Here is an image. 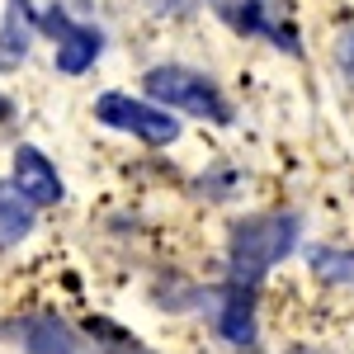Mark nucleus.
<instances>
[{
    "mask_svg": "<svg viewBox=\"0 0 354 354\" xmlns=\"http://www.w3.org/2000/svg\"><path fill=\"white\" fill-rule=\"evenodd\" d=\"M340 66H345V76L354 81V28L340 38Z\"/></svg>",
    "mask_w": 354,
    "mask_h": 354,
    "instance_id": "nucleus-12",
    "label": "nucleus"
},
{
    "mask_svg": "<svg viewBox=\"0 0 354 354\" xmlns=\"http://www.w3.org/2000/svg\"><path fill=\"white\" fill-rule=\"evenodd\" d=\"M142 85H147V95H151L156 104L185 109V113H194V118H218V123L232 118L222 90L208 81V76H198L194 66H151V71L142 76Z\"/></svg>",
    "mask_w": 354,
    "mask_h": 354,
    "instance_id": "nucleus-3",
    "label": "nucleus"
},
{
    "mask_svg": "<svg viewBox=\"0 0 354 354\" xmlns=\"http://www.w3.org/2000/svg\"><path fill=\"white\" fill-rule=\"evenodd\" d=\"M222 335L245 345L255 335V322H250V288H232L227 293V312H222Z\"/></svg>",
    "mask_w": 354,
    "mask_h": 354,
    "instance_id": "nucleus-9",
    "label": "nucleus"
},
{
    "mask_svg": "<svg viewBox=\"0 0 354 354\" xmlns=\"http://www.w3.org/2000/svg\"><path fill=\"white\" fill-rule=\"evenodd\" d=\"M33 232V218H28V198L15 185H5L0 180V236L5 241H19Z\"/></svg>",
    "mask_w": 354,
    "mask_h": 354,
    "instance_id": "nucleus-8",
    "label": "nucleus"
},
{
    "mask_svg": "<svg viewBox=\"0 0 354 354\" xmlns=\"http://www.w3.org/2000/svg\"><path fill=\"white\" fill-rule=\"evenodd\" d=\"M48 33L57 38V71L62 76H81L85 66H95V57H100V48H104V33L95 24H66L62 19V10H53L48 15Z\"/></svg>",
    "mask_w": 354,
    "mask_h": 354,
    "instance_id": "nucleus-5",
    "label": "nucleus"
},
{
    "mask_svg": "<svg viewBox=\"0 0 354 354\" xmlns=\"http://www.w3.org/2000/svg\"><path fill=\"white\" fill-rule=\"evenodd\" d=\"M288 354H326V350H307V345H302V350H288Z\"/></svg>",
    "mask_w": 354,
    "mask_h": 354,
    "instance_id": "nucleus-14",
    "label": "nucleus"
},
{
    "mask_svg": "<svg viewBox=\"0 0 354 354\" xmlns=\"http://www.w3.org/2000/svg\"><path fill=\"white\" fill-rule=\"evenodd\" d=\"M208 5H213V15L232 33L265 38V43H274V48H283V53H293V57L302 53V38H298L288 0H208Z\"/></svg>",
    "mask_w": 354,
    "mask_h": 354,
    "instance_id": "nucleus-2",
    "label": "nucleus"
},
{
    "mask_svg": "<svg viewBox=\"0 0 354 354\" xmlns=\"http://www.w3.org/2000/svg\"><path fill=\"white\" fill-rule=\"evenodd\" d=\"M298 218H250L232 232V288H255L293 250Z\"/></svg>",
    "mask_w": 354,
    "mask_h": 354,
    "instance_id": "nucleus-1",
    "label": "nucleus"
},
{
    "mask_svg": "<svg viewBox=\"0 0 354 354\" xmlns=\"http://www.w3.org/2000/svg\"><path fill=\"white\" fill-rule=\"evenodd\" d=\"M156 5H161V10H189L194 0H156Z\"/></svg>",
    "mask_w": 354,
    "mask_h": 354,
    "instance_id": "nucleus-13",
    "label": "nucleus"
},
{
    "mask_svg": "<svg viewBox=\"0 0 354 354\" xmlns=\"http://www.w3.org/2000/svg\"><path fill=\"white\" fill-rule=\"evenodd\" d=\"M307 265L322 283H354V250H312Z\"/></svg>",
    "mask_w": 354,
    "mask_h": 354,
    "instance_id": "nucleus-11",
    "label": "nucleus"
},
{
    "mask_svg": "<svg viewBox=\"0 0 354 354\" xmlns=\"http://www.w3.org/2000/svg\"><path fill=\"white\" fill-rule=\"evenodd\" d=\"M15 189L24 194L33 208H48L62 198V180H57V165L38 151V147H19L15 151Z\"/></svg>",
    "mask_w": 354,
    "mask_h": 354,
    "instance_id": "nucleus-6",
    "label": "nucleus"
},
{
    "mask_svg": "<svg viewBox=\"0 0 354 354\" xmlns=\"http://www.w3.org/2000/svg\"><path fill=\"white\" fill-rule=\"evenodd\" d=\"M5 113H10V100H5V95H0V118H5Z\"/></svg>",
    "mask_w": 354,
    "mask_h": 354,
    "instance_id": "nucleus-15",
    "label": "nucleus"
},
{
    "mask_svg": "<svg viewBox=\"0 0 354 354\" xmlns=\"http://www.w3.org/2000/svg\"><path fill=\"white\" fill-rule=\"evenodd\" d=\"M19 335H24V345H28L33 354H76V350H71V335L57 326V322H48V317L28 322Z\"/></svg>",
    "mask_w": 354,
    "mask_h": 354,
    "instance_id": "nucleus-10",
    "label": "nucleus"
},
{
    "mask_svg": "<svg viewBox=\"0 0 354 354\" xmlns=\"http://www.w3.org/2000/svg\"><path fill=\"white\" fill-rule=\"evenodd\" d=\"M95 113L118 128V133H133L137 142H151V147H170L180 142V118L175 113L156 109V104H142V100H128V95H100L95 100Z\"/></svg>",
    "mask_w": 354,
    "mask_h": 354,
    "instance_id": "nucleus-4",
    "label": "nucleus"
},
{
    "mask_svg": "<svg viewBox=\"0 0 354 354\" xmlns=\"http://www.w3.org/2000/svg\"><path fill=\"white\" fill-rule=\"evenodd\" d=\"M28 33H33L28 0H10V19L0 28V66H15V62L28 53Z\"/></svg>",
    "mask_w": 354,
    "mask_h": 354,
    "instance_id": "nucleus-7",
    "label": "nucleus"
}]
</instances>
